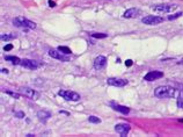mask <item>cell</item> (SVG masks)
<instances>
[{
	"mask_svg": "<svg viewBox=\"0 0 183 137\" xmlns=\"http://www.w3.org/2000/svg\"><path fill=\"white\" fill-rule=\"evenodd\" d=\"M180 94H182L180 90H176L175 87L173 86H159L154 90V95L160 99H165V98H176ZM183 95V94H182Z\"/></svg>",
	"mask_w": 183,
	"mask_h": 137,
	"instance_id": "1",
	"label": "cell"
},
{
	"mask_svg": "<svg viewBox=\"0 0 183 137\" xmlns=\"http://www.w3.org/2000/svg\"><path fill=\"white\" fill-rule=\"evenodd\" d=\"M13 24H14L15 27H17V28L24 29V30L36 28V23L23 17H15V19H13Z\"/></svg>",
	"mask_w": 183,
	"mask_h": 137,
	"instance_id": "2",
	"label": "cell"
},
{
	"mask_svg": "<svg viewBox=\"0 0 183 137\" xmlns=\"http://www.w3.org/2000/svg\"><path fill=\"white\" fill-rule=\"evenodd\" d=\"M176 5H172V4H162V5H155L152 6V9L155 13H159V14H163V13H170V12L175 11L176 9Z\"/></svg>",
	"mask_w": 183,
	"mask_h": 137,
	"instance_id": "3",
	"label": "cell"
},
{
	"mask_svg": "<svg viewBox=\"0 0 183 137\" xmlns=\"http://www.w3.org/2000/svg\"><path fill=\"white\" fill-rule=\"evenodd\" d=\"M58 95L62 97L63 99L67 100V101H79L80 100V95L73 91H67V90H62L58 92Z\"/></svg>",
	"mask_w": 183,
	"mask_h": 137,
	"instance_id": "4",
	"label": "cell"
},
{
	"mask_svg": "<svg viewBox=\"0 0 183 137\" xmlns=\"http://www.w3.org/2000/svg\"><path fill=\"white\" fill-rule=\"evenodd\" d=\"M142 22L145 23V24H149V26H155V24L163 22V17H158V15H147V17L142 19Z\"/></svg>",
	"mask_w": 183,
	"mask_h": 137,
	"instance_id": "5",
	"label": "cell"
},
{
	"mask_svg": "<svg viewBox=\"0 0 183 137\" xmlns=\"http://www.w3.org/2000/svg\"><path fill=\"white\" fill-rule=\"evenodd\" d=\"M20 92L22 93L24 97L29 98V99H31V100H37V99L40 98V93L36 92L35 90H33V88H30V87H21V88H20Z\"/></svg>",
	"mask_w": 183,
	"mask_h": 137,
	"instance_id": "6",
	"label": "cell"
},
{
	"mask_svg": "<svg viewBox=\"0 0 183 137\" xmlns=\"http://www.w3.org/2000/svg\"><path fill=\"white\" fill-rule=\"evenodd\" d=\"M49 56L55 58V59H58V61H62V62H69L70 61L69 56H66L60 50H53V49H51V50H49Z\"/></svg>",
	"mask_w": 183,
	"mask_h": 137,
	"instance_id": "7",
	"label": "cell"
},
{
	"mask_svg": "<svg viewBox=\"0 0 183 137\" xmlns=\"http://www.w3.org/2000/svg\"><path fill=\"white\" fill-rule=\"evenodd\" d=\"M20 65L24 68H28V70H36L41 66V64L36 61H33V59H22Z\"/></svg>",
	"mask_w": 183,
	"mask_h": 137,
	"instance_id": "8",
	"label": "cell"
},
{
	"mask_svg": "<svg viewBox=\"0 0 183 137\" xmlns=\"http://www.w3.org/2000/svg\"><path fill=\"white\" fill-rule=\"evenodd\" d=\"M130 126L127 123H118L115 126V131L117 134H120V136H126L129 131H130Z\"/></svg>",
	"mask_w": 183,
	"mask_h": 137,
	"instance_id": "9",
	"label": "cell"
},
{
	"mask_svg": "<svg viewBox=\"0 0 183 137\" xmlns=\"http://www.w3.org/2000/svg\"><path fill=\"white\" fill-rule=\"evenodd\" d=\"M163 77V73L161 71H149L147 74H145L144 77V80L146 81H154V80H158Z\"/></svg>",
	"mask_w": 183,
	"mask_h": 137,
	"instance_id": "10",
	"label": "cell"
},
{
	"mask_svg": "<svg viewBox=\"0 0 183 137\" xmlns=\"http://www.w3.org/2000/svg\"><path fill=\"white\" fill-rule=\"evenodd\" d=\"M107 83H108V85L115 86V87H123V86L127 85V80L120 79V78H108Z\"/></svg>",
	"mask_w": 183,
	"mask_h": 137,
	"instance_id": "11",
	"label": "cell"
},
{
	"mask_svg": "<svg viewBox=\"0 0 183 137\" xmlns=\"http://www.w3.org/2000/svg\"><path fill=\"white\" fill-rule=\"evenodd\" d=\"M107 65V58L104 56H97L94 59V68L96 70H103Z\"/></svg>",
	"mask_w": 183,
	"mask_h": 137,
	"instance_id": "12",
	"label": "cell"
},
{
	"mask_svg": "<svg viewBox=\"0 0 183 137\" xmlns=\"http://www.w3.org/2000/svg\"><path fill=\"white\" fill-rule=\"evenodd\" d=\"M37 117H38V120H40L41 122L45 123L46 121L51 117V114H50V112H48V110H45V109H43V110H40V112L37 113Z\"/></svg>",
	"mask_w": 183,
	"mask_h": 137,
	"instance_id": "13",
	"label": "cell"
},
{
	"mask_svg": "<svg viewBox=\"0 0 183 137\" xmlns=\"http://www.w3.org/2000/svg\"><path fill=\"white\" fill-rule=\"evenodd\" d=\"M139 13L137 8H130V9H126L124 12V14H123V17H125V19H133V17H137V14Z\"/></svg>",
	"mask_w": 183,
	"mask_h": 137,
	"instance_id": "14",
	"label": "cell"
},
{
	"mask_svg": "<svg viewBox=\"0 0 183 137\" xmlns=\"http://www.w3.org/2000/svg\"><path fill=\"white\" fill-rule=\"evenodd\" d=\"M113 108L116 112H120L122 114H129L130 113V108H127L125 106H122V105H113Z\"/></svg>",
	"mask_w": 183,
	"mask_h": 137,
	"instance_id": "15",
	"label": "cell"
},
{
	"mask_svg": "<svg viewBox=\"0 0 183 137\" xmlns=\"http://www.w3.org/2000/svg\"><path fill=\"white\" fill-rule=\"evenodd\" d=\"M5 61L11 62V63L14 64V65H20V63H21V59L19 57H16V56H6Z\"/></svg>",
	"mask_w": 183,
	"mask_h": 137,
	"instance_id": "16",
	"label": "cell"
},
{
	"mask_svg": "<svg viewBox=\"0 0 183 137\" xmlns=\"http://www.w3.org/2000/svg\"><path fill=\"white\" fill-rule=\"evenodd\" d=\"M16 39V35L15 34H2L1 35V41H11Z\"/></svg>",
	"mask_w": 183,
	"mask_h": 137,
	"instance_id": "17",
	"label": "cell"
},
{
	"mask_svg": "<svg viewBox=\"0 0 183 137\" xmlns=\"http://www.w3.org/2000/svg\"><path fill=\"white\" fill-rule=\"evenodd\" d=\"M58 50H60V51L65 54V55H70L71 54V49H70L69 46H58Z\"/></svg>",
	"mask_w": 183,
	"mask_h": 137,
	"instance_id": "18",
	"label": "cell"
},
{
	"mask_svg": "<svg viewBox=\"0 0 183 137\" xmlns=\"http://www.w3.org/2000/svg\"><path fill=\"white\" fill-rule=\"evenodd\" d=\"M91 35L95 39H106L108 36L107 34H103V33H92Z\"/></svg>",
	"mask_w": 183,
	"mask_h": 137,
	"instance_id": "19",
	"label": "cell"
},
{
	"mask_svg": "<svg viewBox=\"0 0 183 137\" xmlns=\"http://www.w3.org/2000/svg\"><path fill=\"white\" fill-rule=\"evenodd\" d=\"M88 121L91 123H101V119H99L96 116H89L88 117Z\"/></svg>",
	"mask_w": 183,
	"mask_h": 137,
	"instance_id": "20",
	"label": "cell"
},
{
	"mask_svg": "<svg viewBox=\"0 0 183 137\" xmlns=\"http://www.w3.org/2000/svg\"><path fill=\"white\" fill-rule=\"evenodd\" d=\"M6 94H8V95H11L13 97L14 99H20V94L19 93H15V92H11V91H5Z\"/></svg>",
	"mask_w": 183,
	"mask_h": 137,
	"instance_id": "21",
	"label": "cell"
},
{
	"mask_svg": "<svg viewBox=\"0 0 183 137\" xmlns=\"http://www.w3.org/2000/svg\"><path fill=\"white\" fill-rule=\"evenodd\" d=\"M181 15H183V13L182 12H178V13H175V14H173L170 17H168V20H175V19L180 17Z\"/></svg>",
	"mask_w": 183,
	"mask_h": 137,
	"instance_id": "22",
	"label": "cell"
},
{
	"mask_svg": "<svg viewBox=\"0 0 183 137\" xmlns=\"http://www.w3.org/2000/svg\"><path fill=\"white\" fill-rule=\"evenodd\" d=\"M176 105H178V108L183 109V97H180L178 99V102H176Z\"/></svg>",
	"mask_w": 183,
	"mask_h": 137,
	"instance_id": "23",
	"label": "cell"
},
{
	"mask_svg": "<svg viewBox=\"0 0 183 137\" xmlns=\"http://www.w3.org/2000/svg\"><path fill=\"white\" fill-rule=\"evenodd\" d=\"M15 116L19 119H23L24 117V113L23 112H15Z\"/></svg>",
	"mask_w": 183,
	"mask_h": 137,
	"instance_id": "24",
	"label": "cell"
},
{
	"mask_svg": "<svg viewBox=\"0 0 183 137\" xmlns=\"http://www.w3.org/2000/svg\"><path fill=\"white\" fill-rule=\"evenodd\" d=\"M12 49H13V46H12V44H7V46H4V50H5V51H11Z\"/></svg>",
	"mask_w": 183,
	"mask_h": 137,
	"instance_id": "25",
	"label": "cell"
},
{
	"mask_svg": "<svg viewBox=\"0 0 183 137\" xmlns=\"http://www.w3.org/2000/svg\"><path fill=\"white\" fill-rule=\"evenodd\" d=\"M48 4H49V6H50L51 8L56 7V2H55V1H52V0H49V1H48Z\"/></svg>",
	"mask_w": 183,
	"mask_h": 137,
	"instance_id": "26",
	"label": "cell"
},
{
	"mask_svg": "<svg viewBox=\"0 0 183 137\" xmlns=\"http://www.w3.org/2000/svg\"><path fill=\"white\" fill-rule=\"evenodd\" d=\"M125 65H126V66H131V65H132L131 59H127V61H125Z\"/></svg>",
	"mask_w": 183,
	"mask_h": 137,
	"instance_id": "27",
	"label": "cell"
},
{
	"mask_svg": "<svg viewBox=\"0 0 183 137\" xmlns=\"http://www.w3.org/2000/svg\"><path fill=\"white\" fill-rule=\"evenodd\" d=\"M178 90H180V92L183 94V84H178Z\"/></svg>",
	"mask_w": 183,
	"mask_h": 137,
	"instance_id": "28",
	"label": "cell"
},
{
	"mask_svg": "<svg viewBox=\"0 0 183 137\" xmlns=\"http://www.w3.org/2000/svg\"><path fill=\"white\" fill-rule=\"evenodd\" d=\"M1 72H2V73H8V70H7V68H1Z\"/></svg>",
	"mask_w": 183,
	"mask_h": 137,
	"instance_id": "29",
	"label": "cell"
},
{
	"mask_svg": "<svg viewBox=\"0 0 183 137\" xmlns=\"http://www.w3.org/2000/svg\"><path fill=\"white\" fill-rule=\"evenodd\" d=\"M59 113H60V114H65V115H69V113H66V112H63V110H60V112H59Z\"/></svg>",
	"mask_w": 183,
	"mask_h": 137,
	"instance_id": "30",
	"label": "cell"
},
{
	"mask_svg": "<svg viewBox=\"0 0 183 137\" xmlns=\"http://www.w3.org/2000/svg\"><path fill=\"white\" fill-rule=\"evenodd\" d=\"M178 64H183V59H182V61H180V62H178Z\"/></svg>",
	"mask_w": 183,
	"mask_h": 137,
	"instance_id": "31",
	"label": "cell"
},
{
	"mask_svg": "<svg viewBox=\"0 0 183 137\" xmlns=\"http://www.w3.org/2000/svg\"><path fill=\"white\" fill-rule=\"evenodd\" d=\"M178 121H180V122H183V120H182V119H181V120H178Z\"/></svg>",
	"mask_w": 183,
	"mask_h": 137,
	"instance_id": "32",
	"label": "cell"
}]
</instances>
